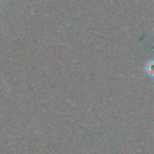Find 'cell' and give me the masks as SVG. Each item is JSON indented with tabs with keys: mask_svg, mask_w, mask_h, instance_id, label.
Returning <instances> with one entry per match:
<instances>
[{
	"mask_svg": "<svg viewBox=\"0 0 154 154\" xmlns=\"http://www.w3.org/2000/svg\"><path fill=\"white\" fill-rule=\"evenodd\" d=\"M2 1H3V0H0V4H1V2H2Z\"/></svg>",
	"mask_w": 154,
	"mask_h": 154,
	"instance_id": "cell-1",
	"label": "cell"
}]
</instances>
